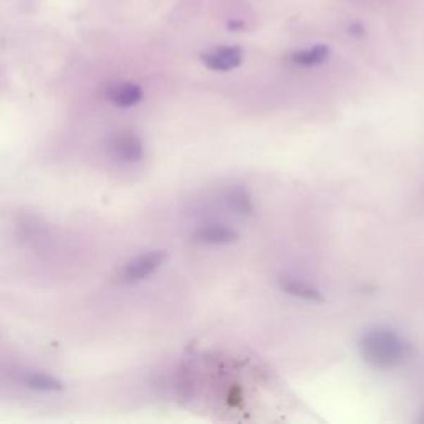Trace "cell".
I'll list each match as a JSON object with an SVG mask.
<instances>
[{
	"instance_id": "30bf717a",
	"label": "cell",
	"mask_w": 424,
	"mask_h": 424,
	"mask_svg": "<svg viewBox=\"0 0 424 424\" xmlns=\"http://www.w3.org/2000/svg\"><path fill=\"white\" fill-rule=\"evenodd\" d=\"M25 385L28 388L40 389V391H58L63 388L62 381L51 378L49 375H40V373L28 375L25 378Z\"/></svg>"
},
{
	"instance_id": "8992f818",
	"label": "cell",
	"mask_w": 424,
	"mask_h": 424,
	"mask_svg": "<svg viewBox=\"0 0 424 424\" xmlns=\"http://www.w3.org/2000/svg\"><path fill=\"white\" fill-rule=\"evenodd\" d=\"M279 287L285 292V294L297 297V299L312 301V304H320V301H323L322 292L307 284V282L294 279V277H280Z\"/></svg>"
},
{
	"instance_id": "8fae6325",
	"label": "cell",
	"mask_w": 424,
	"mask_h": 424,
	"mask_svg": "<svg viewBox=\"0 0 424 424\" xmlns=\"http://www.w3.org/2000/svg\"><path fill=\"white\" fill-rule=\"evenodd\" d=\"M348 30H350L351 35H363V34H365V28H363L360 23H353V25H350Z\"/></svg>"
},
{
	"instance_id": "3957f363",
	"label": "cell",
	"mask_w": 424,
	"mask_h": 424,
	"mask_svg": "<svg viewBox=\"0 0 424 424\" xmlns=\"http://www.w3.org/2000/svg\"><path fill=\"white\" fill-rule=\"evenodd\" d=\"M202 63L214 72H230L242 63V50L239 46H220L201 56Z\"/></svg>"
},
{
	"instance_id": "52a82bcc",
	"label": "cell",
	"mask_w": 424,
	"mask_h": 424,
	"mask_svg": "<svg viewBox=\"0 0 424 424\" xmlns=\"http://www.w3.org/2000/svg\"><path fill=\"white\" fill-rule=\"evenodd\" d=\"M108 98H110L116 106L128 108L141 101V98H143V89L135 83H118L115 87L110 88Z\"/></svg>"
},
{
	"instance_id": "7c38bea8",
	"label": "cell",
	"mask_w": 424,
	"mask_h": 424,
	"mask_svg": "<svg viewBox=\"0 0 424 424\" xmlns=\"http://www.w3.org/2000/svg\"><path fill=\"white\" fill-rule=\"evenodd\" d=\"M240 27H242V23H240V22H230L229 23L230 30H237V28H240Z\"/></svg>"
},
{
	"instance_id": "5b68a950",
	"label": "cell",
	"mask_w": 424,
	"mask_h": 424,
	"mask_svg": "<svg viewBox=\"0 0 424 424\" xmlns=\"http://www.w3.org/2000/svg\"><path fill=\"white\" fill-rule=\"evenodd\" d=\"M194 239L202 244H212V246H224L232 244L239 239V232L232 227L224 224H207L194 234Z\"/></svg>"
},
{
	"instance_id": "ba28073f",
	"label": "cell",
	"mask_w": 424,
	"mask_h": 424,
	"mask_svg": "<svg viewBox=\"0 0 424 424\" xmlns=\"http://www.w3.org/2000/svg\"><path fill=\"white\" fill-rule=\"evenodd\" d=\"M330 46L328 45H315L312 49L299 50L292 55V62L300 67H317L328 60Z\"/></svg>"
},
{
	"instance_id": "9c48e42d",
	"label": "cell",
	"mask_w": 424,
	"mask_h": 424,
	"mask_svg": "<svg viewBox=\"0 0 424 424\" xmlns=\"http://www.w3.org/2000/svg\"><path fill=\"white\" fill-rule=\"evenodd\" d=\"M225 202H227V206L235 212V214L249 216L254 212L251 196H249V192L246 189H242V187H234V189H230L227 192V197H225Z\"/></svg>"
},
{
	"instance_id": "277c9868",
	"label": "cell",
	"mask_w": 424,
	"mask_h": 424,
	"mask_svg": "<svg viewBox=\"0 0 424 424\" xmlns=\"http://www.w3.org/2000/svg\"><path fill=\"white\" fill-rule=\"evenodd\" d=\"M111 154L125 163H135L143 158V143L133 133L118 135L110 143Z\"/></svg>"
},
{
	"instance_id": "6da1fadb",
	"label": "cell",
	"mask_w": 424,
	"mask_h": 424,
	"mask_svg": "<svg viewBox=\"0 0 424 424\" xmlns=\"http://www.w3.org/2000/svg\"><path fill=\"white\" fill-rule=\"evenodd\" d=\"M363 360L378 370H389L406 360L409 345L406 340L391 328H371L360 340Z\"/></svg>"
},
{
	"instance_id": "7a4b0ae2",
	"label": "cell",
	"mask_w": 424,
	"mask_h": 424,
	"mask_svg": "<svg viewBox=\"0 0 424 424\" xmlns=\"http://www.w3.org/2000/svg\"><path fill=\"white\" fill-rule=\"evenodd\" d=\"M166 261V252H149L144 256L136 257L135 261H131L123 270V280L125 282H138L143 280L146 277L156 272L159 267L163 266V262Z\"/></svg>"
}]
</instances>
